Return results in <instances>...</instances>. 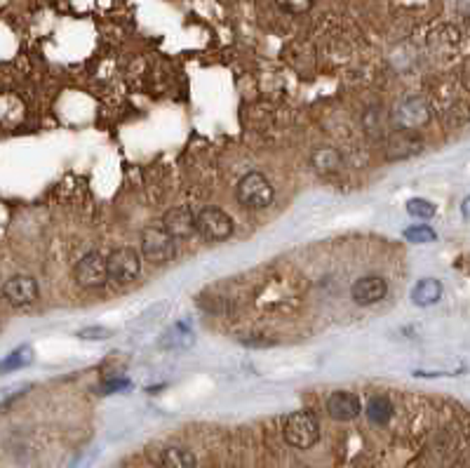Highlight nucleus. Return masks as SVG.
Returning <instances> with one entry per match:
<instances>
[{
    "label": "nucleus",
    "instance_id": "11",
    "mask_svg": "<svg viewBox=\"0 0 470 468\" xmlns=\"http://www.w3.org/2000/svg\"><path fill=\"white\" fill-rule=\"evenodd\" d=\"M385 294H388V283L383 275H362L351 285V299L358 306H374L385 299Z\"/></svg>",
    "mask_w": 470,
    "mask_h": 468
},
{
    "label": "nucleus",
    "instance_id": "9",
    "mask_svg": "<svg viewBox=\"0 0 470 468\" xmlns=\"http://www.w3.org/2000/svg\"><path fill=\"white\" fill-rule=\"evenodd\" d=\"M167 233L175 240H191L193 235H198L196 231V212L189 205H177V207L167 210L163 214V224H160Z\"/></svg>",
    "mask_w": 470,
    "mask_h": 468
},
{
    "label": "nucleus",
    "instance_id": "17",
    "mask_svg": "<svg viewBox=\"0 0 470 468\" xmlns=\"http://www.w3.org/2000/svg\"><path fill=\"white\" fill-rule=\"evenodd\" d=\"M34 349L31 346H19V349L10 351L8 356L0 360V374H10V372H17L22 367H29L34 363Z\"/></svg>",
    "mask_w": 470,
    "mask_h": 468
},
{
    "label": "nucleus",
    "instance_id": "10",
    "mask_svg": "<svg viewBox=\"0 0 470 468\" xmlns=\"http://www.w3.org/2000/svg\"><path fill=\"white\" fill-rule=\"evenodd\" d=\"M385 158L388 160H409L423 151V139L416 130H395L385 139Z\"/></svg>",
    "mask_w": 470,
    "mask_h": 468
},
{
    "label": "nucleus",
    "instance_id": "14",
    "mask_svg": "<svg viewBox=\"0 0 470 468\" xmlns=\"http://www.w3.org/2000/svg\"><path fill=\"white\" fill-rule=\"evenodd\" d=\"M156 464H158V468H196L198 459H196V454L191 450H186V447L170 445V447H165V450H160Z\"/></svg>",
    "mask_w": 470,
    "mask_h": 468
},
{
    "label": "nucleus",
    "instance_id": "8",
    "mask_svg": "<svg viewBox=\"0 0 470 468\" xmlns=\"http://www.w3.org/2000/svg\"><path fill=\"white\" fill-rule=\"evenodd\" d=\"M41 297V285L34 275H12L3 283V299L15 309H27Z\"/></svg>",
    "mask_w": 470,
    "mask_h": 468
},
{
    "label": "nucleus",
    "instance_id": "6",
    "mask_svg": "<svg viewBox=\"0 0 470 468\" xmlns=\"http://www.w3.org/2000/svg\"><path fill=\"white\" fill-rule=\"evenodd\" d=\"M141 273V254L134 247H115L106 256V275L113 283H132Z\"/></svg>",
    "mask_w": 470,
    "mask_h": 468
},
{
    "label": "nucleus",
    "instance_id": "23",
    "mask_svg": "<svg viewBox=\"0 0 470 468\" xmlns=\"http://www.w3.org/2000/svg\"><path fill=\"white\" fill-rule=\"evenodd\" d=\"M113 332L108 330V327H82V330H78V337L80 339H87V342H104V339H111Z\"/></svg>",
    "mask_w": 470,
    "mask_h": 468
},
{
    "label": "nucleus",
    "instance_id": "2",
    "mask_svg": "<svg viewBox=\"0 0 470 468\" xmlns=\"http://www.w3.org/2000/svg\"><path fill=\"white\" fill-rule=\"evenodd\" d=\"M282 435H285L287 445L296 447V450H311L313 445H318L320 440V421L313 412H292L285 419L282 426Z\"/></svg>",
    "mask_w": 470,
    "mask_h": 468
},
{
    "label": "nucleus",
    "instance_id": "16",
    "mask_svg": "<svg viewBox=\"0 0 470 468\" xmlns=\"http://www.w3.org/2000/svg\"><path fill=\"white\" fill-rule=\"evenodd\" d=\"M362 409H365L367 419H369L374 426L390 424L392 414H395V407H392V402L385 395H374L369 402H367V407H362Z\"/></svg>",
    "mask_w": 470,
    "mask_h": 468
},
{
    "label": "nucleus",
    "instance_id": "22",
    "mask_svg": "<svg viewBox=\"0 0 470 468\" xmlns=\"http://www.w3.org/2000/svg\"><path fill=\"white\" fill-rule=\"evenodd\" d=\"M315 0H275V5L287 15H306L313 8Z\"/></svg>",
    "mask_w": 470,
    "mask_h": 468
},
{
    "label": "nucleus",
    "instance_id": "5",
    "mask_svg": "<svg viewBox=\"0 0 470 468\" xmlns=\"http://www.w3.org/2000/svg\"><path fill=\"white\" fill-rule=\"evenodd\" d=\"M151 264H167L177 254V240L163 226H148L141 233V252Z\"/></svg>",
    "mask_w": 470,
    "mask_h": 468
},
{
    "label": "nucleus",
    "instance_id": "7",
    "mask_svg": "<svg viewBox=\"0 0 470 468\" xmlns=\"http://www.w3.org/2000/svg\"><path fill=\"white\" fill-rule=\"evenodd\" d=\"M73 280L82 290H99V287H104L108 280L106 256H101L99 252H87L85 256H80L78 264L73 266Z\"/></svg>",
    "mask_w": 470,
    "mask_h": 468
},
{
    "label": "nucleus",
    "instance_id": "19",
    "mask_svg": "<svg viewBox=\"0 0 470 468\" xmlns=\"http://www.w3.org/2000/svg\"><path fill=\"white\" fill-rule=\"evenodd\" d=\"M435 205L426 200V198H411L407 200V214L414 217V219H433L435 217Z\"/></svg>",
    "mask_w": 470,
    "mask_h": 468
},
{
    "label": "nucleus",
    "instance_id": "1",
    "mask_svg": "<svg viewBox=\"0 0 470 468\" xmlns=\"http://www.w3.org/2000/svg\"><path fill=\"white\" fill-rule=\"evenodd\" d=\"M235 200L244 210H266L275 200V189L261 172H247L235 186Z\"/></svg>",
    "mask_w": 470,
    "mask_h": 468
},
{
    "label": "nucleus",
    "instance_id": "25",
    "mask_svg": "<svg viewBox=\"0 0 470 468\" xmlns=\"http://www.w3.org/2000/svg\"><path fill=\"white\" fill-rule=\"evenodd\" d=\"M99 457V450H92V452H87L85 457H80L78 461H75V466L73 468H89L92 466V461Z\"/></svg>",
    "mask_w": 470,
    "mask_h": 468
},
{
    "label": "nucleus",
    "instance_id": "18",
    "mask_svg": "<svg viewBox=\"0 0 470 468\" xmlns=\"http://www.w3.org/2000/svg\"><path fill=\"white\" fill-rule=\"evenodd\" d=\"M365 132L369 134V137L379 139L383 132V113H381V106H372L365 111Z\"/></svg>",
    "mask_w": 470,
    "mask_h": 468
},
{
    "label": "nucleus",
    "instance_id": "20",
    "mask_svg": "<svg viewBox=\"0 0 470 468\" xmlns=\"http://www.w3.org/2000/svg\"><path fill=\"white\" fill-rule=\"evenodd\" d=\"M404 238L409 242H416V245H423V242H435L437 233L426 224H418V226H409L404 228Z\"/></svg>",
    "mask_w": 470,
    "mask_h": 468
},
{
    "label": "nucleus",
    "instance_id": "13",
    "mask_svg": "<svg viewBox=\"0 0 470 468\" xmlns=\"http://www.w3.org/2000/svg\"><path fill=\"white\" fill-rule=\"evenodd\" d=\"M311 168L318 172L320 177H332L341 172L344 168V156L334 146H318L311 153Z\"/></svg>",
    "mask_w": 470,
    "mask_h": 468
},
{
    "label": "nucleus",
    "instance_id": "24",
    "mask_svg": "<svg viewBox=\"0 0 470 468\" xmlns=\"http://www.w3.org/2000/svg\"><path fill=\"white\" fill-rule=\"evenodd\" d=\"M130 388V379H122V376H118V379H108L99 386V393H118V390H125Z\"/></svg>",
    "mask_w": 470,
    "mask_h": 468
},
{
    "label": "nucleus",
    "instance_id": "12",
    "mask_svg": "<svg viewBox=\"0 0 470 468\" xmlns=\"http://www.w3.org/2000/svg\"><path fill=\"white\" fill-rule=\"evenodd\" d=\"M325 409L334 421H353L362 412V400H360V395L351 393V390H334L327 397Z\"/></svg>",
    "mask_w": 470,
    "mask_h": 468
},
{
    "label": "nucleus",
    "instance_id": "21",
    "mask_svg": "<svg viewBox=\"0 0 470 468\" xmlns=\"http://www.w3.org/2000/svg\"><path fill=\"white\" fill-rule=\"evenodd\" d=\"M163 344L172 346V349H186V346L193 344V332L186 330L184 325H179V327H175V330L167 332V337H165Z\"/></svg>",
    "mask_w": 470,
    "mask_h": 468
},
{
    "label": "nucleus",
    "instance_id": "15",
    "mask_svg": "<svg viewBox=\"0 0 470 468\" xmlns=\"http://www.w3.org/2000/svg\"><path fill=\"white\" fill-rule=\"evenodd\" d=\"M440 299H442V283L435 278H423L411 287V301L416 306H421V309L435 306Z\"/></svg>",
    "mask_w": 470,
    "mask_h": 468
},
{
    "label": "nucleus",
    "instance_id": "4",
    "mask_svg": "<svg viewBox=\"0 0 470 468\" xmlns=\"http://www.w3.org/2000/svg\"><path fill=\"white\" fill-rule=\"evenodd\" d=\"M390 118L395 130H418V127H426L430 123V106L418 94H409V97H402L397 101Z\"/></svg>",
    "mask_w": 470,
    "mask_h": 468
},
{
    "label": "nucleus",
    "instance_id": "3",
    "mask_svg": "<svg viewBox=\"0 0 470 468\" xmlns=\"http://www.w3.org/2000/svg\"><path fill=\"white\" fill-rule=\"evenodd\" d=\"M196 231L207 242H223L233 235L235 221L226 210L216 207V205H207L200 212H196Z\"/></svg>",
    "mask_w": 470,
    "mask_h": 468
}]
</instances>
